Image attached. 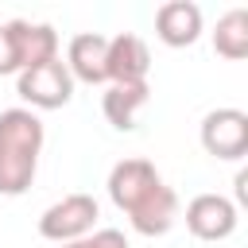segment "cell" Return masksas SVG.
Instances as JSON below:
<instances>
[{"label": "cell", "instance_id": "obj_1", "mask_svg": "<svg viewBox=\"0 0 248 248\" xmlns=\"http://www.w3.org/2000/svg\"><path fill=\"white\" fill-rule=\"evenodd\" d=\"M108 198L120 213H128L140 236H163L178 221V194L163 182L155 163L147 159H120L108 170Z\"/></svg>", "mask_w": 248, "mask_h": 248}, {"label": "cell", "instance_id": "obj_2", "mask_svg": "<svg viewBox=\"0 0 248 248\" xmlns=\"http://www.w3.org/2000/svg\"><path fill=\"white\" fill-rule=\"evenodd\" d=\"M43 120L31 108H4L0 112V194L19 198L31 190L39 155H43Z\"/></svg>", "mask_w": 248, "mask_h": 248}, {"label": "cell", "instance_id": "obj_3", "mask_svg": "<svg viewBox=\"0 0 248 248\" xmlns=\"http://www.w3.org/2000/svg\"><path fill=\"white\" fill-rule=\"evenodd\" d=\"M97 198L93 194H66L62 202L46 205L43 217H39V236L43 240H54V244H70V240H81L93 232L97 225Z\"/></svg>", "mask_w": 248, "mask_h": 248}, {"label": "cell", "instance_id": "obj_4", "mask_svg": "<svg viewBox=\"0 0 248 248\" xmlns=\"http://www.w3.org/2000/svg\"><path fill=\"white\" fill-rule=\"evenodd\" d=\"M16 93L31 105V112H35V108H62V105H70V97H74V78H70L66 62L54 58V62L19 70Z\"/></svg>", "mask_w": 248, "mask_h": 248}, {"label": "cell", "instance_id": "obj_5", "mask_svg": "<svg viewBox=\"0 0 248 248\" xmlns=\"http://www.w3.org/2000/svg\"><path fill=\"white\" fill-rule=\"evenodd\" d=\"M198 140L213 159H229V163L244 159L248 155V112L229 108V105L205 112V120L198 128Z\"/></svg>", "mask_w": 248, "mask_h": 248}, {"label": "cell", "instance_id": "obj_6", "mask_svg": "<svg viewBox=\"0 0 248 248\" xmlns=\"http://www.w3.org/2000/svg\"><path fill=\"white\" fill-rule=\"evenodd\" d=\"M236 221H240V209L225 194H198L186 205V229L198 240H229L236 232Z\"/></svg>", "mask_w": 248, "mask_h": 248}, {"label": "cell", "instance_id": "obj_7", "mask_svg": "<svg viewBox=\"0 0 248 248\" xmlns=\"http://www.w3.org/2000/svg\"><path fill=\"white\" fill-rule=\"evenodd\" d=\"M66 70L74 81L85 85H105L108 81V39L97 31H81L66 46Z\"/></svg>", "mask_w": 248, "mask_h": 248}, {"label": "cell", "instance_id": "obj_8", "mask_svg": "<svg viewBox=\"0 0 248 248\" xmlns=\"http://www.w3.org/2000/svg\"><path fill=\"white\" fill-rule=\"evenodd\" d=\"M205 31V19H202V8L194 0H167L159 4L155 12V35L167 43V46H194Z\"/></svg>", "mask_w": 248, "mask_h": 248}, {"label": "cell", "instance_id": "obj_9", "mask_svg": "<svg viewBox=\"0 0 248 248\" xmlns=\"http://www.w3.org/2000/svg\"><path fill=\"white\" fill-rule=\"evenodd\" d=\"M151 70V50L140 35L120 31L108 39V81L112 85H128V81H147Z\"/></svg>", "mask_w": 248, "mask_h": 248}, {"label": "cell", "instance_id": "obj_10", "mask_svg": "<svg viewBox=\"0 0 248 248\" xmlns=\"http://www.w3.org/2000/svg\"><path fill=\"white\" fill-rule=\"evenodd\" d=\"M151 97V85L147 81H128V85H108L105 97H101V108H105V120L116 128V132H132L136 120H140V108L147 105Z\"/></svg>", "mask_w": 248, "mask_h": 248}, {"label": "cell", "instance_id": "obj_11", "mask_svg": "<svg viewBox=\"0 0 248 248\" xmlns=\"http://www.w3.org/2000/svg\"><path fill=\"white\" fill-rule=\"evenodd\" d=\"M213 50L229 62H240L248 58V12L244 8H232L217 19L213 27Z\"/></svg>", "mask_w": 248, "mask_h": 248}, {"label": "cell", "instance_id": "obj_12", "mask_svg": "<svg viewBox=\"0 0 248 248\" xmlns=\"http://www.w3.org/2000/svg\"><path fill=\"white\" fill-rule=\"evenodd\" d=\"M19 54H23V70L54 62L58 58V31L50 23H31L19 19Z\"/></svg>", "mask_w": 248, "mask_h": 248}, {"label": "cell", "instance_id": "obj_13", "mask_svg": "<svg viewBox=\"0 0 248 248\" xmlns=\"http://www.w3.org/2000/svg\"><path fill=\"white\" fill-rule=\"evenodd\" d=\"M19 70H23L19 19H4V23H0V78H4V74H19Z\"/></svg>", "mask_w": 248, "mask_h": 248}, {"label": "cell", "instance_id": "obj_14", "mask_svg": "<svg viewBox=\"0 0 248 248\" xmlns=\"http://www.w3.org/2000/svg\"><path fill=\"white\" fill-rule=\"evenodd\" d=\"M236 202H248V170L236 174Z\"/></svg>", "mask_w": 248, "mask_h": 248}, {"label": "cell", "instance_id": "obj_15", "mask_svg": "<svg viewBox=\"0 0 248 248\" xmlns=\"http://www.w3.org/2000/svg\"><path fill=\"white\" fill-rule=\"evenodd\" d=\"M62 248H93V244H89V236H81V240H70V244H62Z\"/></svg>", "mask_w": 248, "mask_h": 248}]
</instances>
